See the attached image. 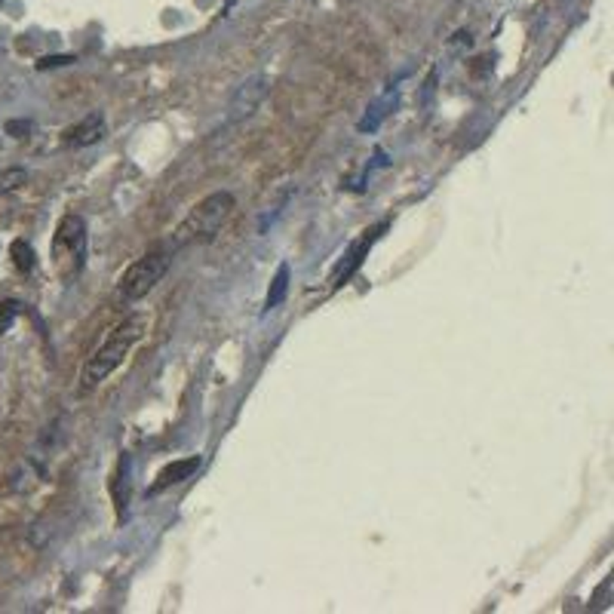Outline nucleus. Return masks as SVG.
Listing matches in <instances>:
<instances>
[{
  "label": "nucleus",
  "instance_id": "nucleus-3",
  "mask_svg": "<svg viewBox=\"0 0 614 614\" xmlns=\"http://www.w3.org/2000/svg\"><path fill=\"white\" fill-rule=\"evenodd\" d=\"M87 261V225L80 216H65L53 234V267L62 280H71Z\"/></svg>",
  "mask_w": 614,
  "mask_h": 614
},
{
  "label": "nucleus",
  "instance_id": "nucleus-5",
  "mask_svg": "<svg viewBox=\"0 0 614 614\" xmlns=\"http://www.w3.org/2000/svg\"><path fill=\"white\" fill-rule=\"evenodd\" d=\"M384 231V225H378V227H372V231H366V237L362 240H356V243H351V249H347L344 255H341V261H338V267L332 270V277H329V283H332V289H338V286H344L351 277L356 274V267H360L362 261H366V255H369V249L375 246V240H378V234Z\"/></svg>",
  "mask_w": 614,
  "mask_h": 614
},
{
  "label": "nucleus",
  "instance_id": "nucleus-14",
  "mask_svg": "<svg viewBox=\"0 0 614 614\" xmlns=\"http://www.w3.org/2000/svg\"><path fill=\"white\" fill-rule=\"evenodd\" d=\"M71 62H74V55H46V59L37 62V68H40V71H46V68H62V65H71Z\"/></svg>",
  "mask_w": 614,
  "mask_h": 614
},
{
  "label": "nucleus",
  "instance_id": "nucleus-10",
  "mask_svg": "<svg viewBox=\"0 0 614 614\" xmlns=\"http://www.w3.org/2000/svg\"><path fill=\"white\" fill-rule=\"evenodd\" d=\"M10 255H12V264H16L19 270H31L34 267V249L28 246L25 240H12V246H10Z\"/></svg>",
  "mask_w": 614,
  "mask_h": 614
},
{
  "label": "nucleus",
  "instance_id": "nucleus-1",
  "mask_svg": "<svg viewBox=\"0 0 614 614\" xmlns=\"http://www.w3.org/2000/svg\"><path fill=\"white\" fill-rule=\"evenodd\" d=\"M145 323H148V319L141 317V313H132V317H126L117 329L108 332V338L102 341V347H98V351L92 353L89 360L83 362V369H80V384H77L80 396L92 394V390H96L98 384H102L105 378L114 372V369L123 366L126 353H130L132 344H139V338L145 335Z\"/></svg>",
  "mask_w": 614,
  "mask_h": 614
},
{
  "label": "nucleus",
  "instance_id": "nucleus-13",
  "mask_svg": "<svg viewBox=\"0 0 614 614\" xmlns=\"http://www.w3.org/2000/svg\"><path fill=\"white\" fill-rule=\"evenodd\" d=\"M16 310H19V304H12V301L0 304V332H6V329L12 326V319H16Z\"/></svg>",
  "mask_w": 614,
  "mask_h": 614
},
{
  "label": "nucleus",
  "instance_id": "nucleus-9",
  "mask_svg": "<svg viewBox=\"0 0 614 614\" xmlns=\"http://www.w3.org/2000/svg\"><path fill=\"white\" fill-rule=\"evenodd\" d=\"M286 292H289V264H280L277 274H274V280H270L267 298H264V310H274V307L286 298Z\"/></svg>",
  "mask_w": 614,
  "mask_h": 614
},
{
  "label": "nucleus",
  "instance_id": "nucleus-15",
  "mask_svg": "<svg viewBox=\"0 0 614 614\" xmlns=\"http://www.w3.org/2000/svg\"><path fill=\"white\" fill-rule=\"evenodd\" d=\"M28 130H31V123H25V120H19V123H16V120H12V123H6V132L16 135V139H22V132H28Z\"/></svg>",
  "mask_w": 614,
  "mask_h": 614
},
{
  "label": "nucleus",
  "instance_id": "nucleus-12",
  "mask_svg": "<svg viewBox=\"0 0 614 614\" xmlns=\"http://www.w3.org/2000/svg\"><path fill=\"white\" fill-rule=\"evenodd\" d=\"M126 464H130V461L120 458L117 473H114V480H111V491H114V501H117V507H120V516H123V507H126V480H123Z\"/></svg>",
  "mask_w": 614,
  "mask_h": 614
},
{
  "label": "nucleus",
  "instance_id": "nucleus-8",
  "mask_svg": "<svg viewBox=\"0 0 614 614\" xmlns=\"http://www.w3.org/2000/svg\"><path fill=\"white\" fill-rule=\"evenodd\" d=\"M197 467H200V458H182V461H169L166 467L157 473V480H154V485H151V495H157L160 489H169V485H178V482H184L188 476H194L197 473Z\"/></svg>",
  "mask_w": 614,
  "mask_h": 614
},
{
  "label": "nucleus",
  "instance_id": "nucleus-11",
  "mask_svg": "<svg viewBox=\"0 0 614 614\" xmlns=\"http://www.w3.org/2000/svg\"><path fill=\"white\" fill-rule=\"evenodd\" d=\"M25 182H28V173H25V169H19V166L3 169V173H0V197H3V194H12V191H19Z\"/></svg>",
  "mask_w": 614,
  "mask_h": 614
},
{
  "label": "nucleus",
  "instance_id": "nucleus-2",
  "mask_svg": "<svg viewBox=\"0 0 614 614\" xmlns=\"http://www.w3.org/2000/svg\"><path fill=\"white\" fill-rule=\"evenodd\" d=\"M231 209H234V194H227V191H216V194L203 197L188 216L178 221L173 234L175 246H200V243L216 240L227 216H231Z\"/></svg>",
  "mask_w": 614,
  "mask_h": 614
},
{
  "label": "nucleus",
  "instance_id": "nucleus-4",
  "mask_svg": "<svg viewBox=\"0 0 614 614\" xmlns=\"http://www.w3.org/2000/svg\"><path fill=\"white\" fill-rule=\"evenodd\" d=\"M166 270H169V252L151 249L148 255H141L139 261H132L130 267L123 270V277H120V283H117V298L120 301H139V298H145L148 292L163 280Z\"/></svg>",
  "mask_w": 614,
  "mask_h": 614
},
{
  "label": "nucleus",
  "instance_id": "nucleus-7",
  "mask_svg": "<svg viewBox=\"0 0 614 614\" xmlns=\"http://www.w3.org/2000/svg\"><path fill=\"white\" fill-rule=\"evenodd\" d=\"M105 139V117L102 114H89V117H83L80 123L68 126L65 132H62V145L68 148H87V145H96V141Z\"/></svg>",
  "mask_w": 614,
  "mask_h": 614
},
{
  "label": "nucleus",
  "instance_id": "nucleus-6",
  "mask_svg": "<svg viewBox=\"0 0 614 614\" xmlns=\"http://www.w3.org/2000/svg\"><path fill=\"white\" fill-rule=\"evenodd\" d=\"M264 96H267V80H264V77H252V80H246L243 87H237L231 105H227V120L252 117V114L258 111V105H261Z\"/></svg>",
  "mask_w": 614,
  "mask_h": 614
}]
</instances>
